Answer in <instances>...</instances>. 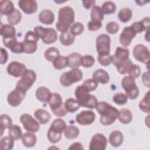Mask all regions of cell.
<instances>
[{
  "label": "cell",
  "mask_w": 150,
  "mask_h": 150,
  "mask_svg": "<svg viewBox=\"0 0 150 150\" xmlns=\"http://www.w3.org/2000/svg\"><path fill=\"white\" fill-rule=\"evenodd\" d=\"M75 13L71 7L64 6L60 8L58 11V19L56 23L57 30L62 33L67 31L73 23Z\"/></svg>",
  "instance_id": "cell-2"
},
{
  "label": "cell",
  "mask_w": 150,
  "mask_h": 150,
  "mask_svg": "<svg viewBox=\"0 0 150 150\" xmlns=\"http://www.w3.org/2000/svg\"><path fill=\"white\" fill-rule=\"evenodd\" d=\"M23 53L27 54H31L35 53L38 47L37 43H33V42H29L23 41Z\"/></svg>",
  "instance_id": "cell-46"
},
{
  "label": "cell",
  "mask_w": 150,
  "mask_h": 150,
  "mask_svg": "<svg viewBox=\"0 0 150 150\" xmlns=\"http://www.w3.org/2000/svg\"><path fill=\"white\" fill-rule=\"evenodd\" d=\"M44 56L47 61L53 62L57 57L60 56V52L57 48L54 46H52L47 48L45 50Z\"/></svg>",
  "instance_id": "cell-35"
},
{
  "label": "cell",
  "mask_w": 150,
  "mask_h": 150,
  "mask_svg": "<svg viewBox=\"0 0 150 150\" xmlns=\"http://www.w3.org/2000/svg\"><path fill=\"white\" fill-rule=\"evenodd\" d=\"M9 136L13 140H18L22 136L21 128L18 125H12L8 128Z\"/></svg>",
  "instance_id": "cell-40"
},
{
  "label": "cell",
  "mask_w": 150,
  "mask_h": 150,
  "mask_svg": "<svg viewBox=\"0 0 150 150\" xmlns=\"http://www.w3.org/2000/svg\"><path fill=\"white\" fill-rule=\"evenodd\" d=\"M132 62L129 58L127 60L117 63L115 65L117 71L121 74H125L128 73L130 67L132 64Z\"/></svg>",
  "instance_id": "cell-38"
},
{
  "label": "cell",
  "mask_w": 150,
  "mask_h": 150,
  "mask_svg": "<svg viewBox=\"0 0 150 150\" xmlns=\"http://www.w3.org/2000/svg\"><path fill=\"white\" fill-rule=\"evenodd\" d=\"M129 51L127 48L122 47H117L115 53L112 55V63L115 66L118 63L123 62L129 58Z\"/></svg>",
  "instance_id": "cell-20"
},
{
  "label": "cell",
  "mask_w": 150,
  "mask_h": 150,
  "mask_svg": "<svg viewBox=\"0 0 150 150\" xmlns=\"http://www.w3.org/2000/svg\"><path fill=\"white\" fill-rule=\"evenodd\" d=\"M142 81L144 84L147 87H149L150 83H149V71L144 73L142 76Z\"/></svg>",
  "instance_id": "cell-57"
},
{
  "label": "cell",
  "mask_w": 150,
  "mask_h": 150,
  "mask_svg": "<svg viewBox=\"0 0 150 150\" xmlns=\"http://www.w3.org/2000/svg\"><path fill=\"white\" fill-rule=\"evenodd\" d=\"M101 9L104 14L110 15L115 12L116 10V5L112 1H105L102 4Z\"/></svg>",
  "instance_id": "cell-42"
},
{
  "label": "cell",
  "mask_w": 150,
  "mask_h": 150,
  "mask_svg": "<svg viewBox=\"0 0 150 150\" xmlns=\"http://www.w3.org/2000/svg\"><path fill=\"white\" fill-rule=\"evenodd\" d=\"M96 119V114L91 110H83L77 114L76 120L81 125H88L91 124Z\"/></svg>",
  "instance_id": "cell-15"
},
{
  "label": "cell",
  "mask_w": 150,
  "mask_h": 150,
  "mask_svg": "<svg viewBox=\"0 0 150 150\" xmlns=\"http://www.w3.org/2000/svg\"><path fill=\"white\" fill-rule=\"evenodd\" d=\"M8 59V53L6 49L3 47H1V64H5Z\"/></svg>",
  "instance_id": "cell-56"
},
{
  "label": "cell",
  "mask_w": 150,
  "mask_h": 150,
  "mask_svg": "<svg viewBox=\"0 0 150 150\" xmlns=\"http://www.w3.org/2000/svg\"><path fill=\"white\" fill-rule=\"evenodd\" d=\"M83 79V73L79 69H73L63 73L60 77V83L64 87H69L72 84L80 81Z\"/></svg>",
  "instance_id": "cell-9"
},
{
  "label": "cell",
  "mask_w": 150,
  "mask_h": 150,
  "mask_svg": "<svg viewBox=\"0 0 150 150\" xmlns=\"http://www.w3.org/2000/svg\"><path fill=\"white\" fill-rule=\"evenodd\" d=\"M110 37L107 34H101L96 39V50L98 55L110 54Z\"/></svg>",
  "instance_id": "cell-10"
},
{
  "label": "cell",
  "mask_w": 150,
  "mask_h": 150,
  "mask_svg": "<svg viewBox=\"0 0 150 150\" xmlns=\"http://www.w3.org/2000/svg\"><path fill=\"white\" fill-rule=\"evenodd\" d=\"M133 56L138 62L148 64L149 61V50L142 44L136 45L133 49Z\"/></svg>",
  "instance_id": "cell-12"
},
{
  "label": "cell",
  "mask_w": 150,
  "mask_h": 150,
  "mask_svg": "<svg viewBox=\"0 0 150 150\" xmlns=\"http://www.w3.org/2000/svg\"><path fill=\"white\" fill-rule=\"evenodd\" d=\"M52 93L49 88L45 86H40L37 88L35 92V96L36 98L43 103H48L51 96Z\"/></svg>",
  "instance_id": "cell-23"
},
{
  "label": "cell",
  "mask_w": 150,
  "mask_h": 150,
  "mask_svg": "<svg viewBox=\"0 0 150 150\" xmlns=\"http://www.w3.org/2000/svg\"><path fill=\"white\" fill-rule=\"evenodd\" d=\"M22 143L27 148H31L35 145L37 138L34 132L28 131L22 134L21 137Z\"/></svg>",
  "instance_id": "cell-26"
},
{
  "label": "cell",
  "mask_w": 150,
  "mask_h": 150,
  "mask_svg": "<svg viewBox=\"0 0 150 150\" xmlns=\"http://www.w3.org/2000/svg\"><path fill=\"white\" fill-rule=\"evenodd\" d=\"M39 37L38 35L33 31H28L25 35L24 41L29 42H33V43H37L39 40Z\"/></svg>",
  "instance_id": "cell-54"
},
{
  "label": "cell",
  "mask_w": 150,
  "mask_h": 150,
  "mask_svg": "<svg viewBox=\"0 0 150 150\" xmlns=\"http://www.w3.org/2000/svg\"><path fill=\"white\" fill-rule=\"evenodd\" d=\"M39 19L43 24L51 25L54 21V13L51 10L44 9L39 13Z\"/></svg>",
  "instance_id": "cell-25"
},
{
  "label": "cell",
  "mask_w": 150,
  "mask_h": 150,
  "mask_svg": "<svg viewBox=\"0 0 150 150\" xmlns=\"http://www.w3.org/2000/svg\"><path fill=\"white\" fill-rule=\"evenodd\" d=\"M0 34L2 38L16 37V30L14 27L9 24L3 25L1 23Z\"/></svg>",
  "instance_id": "cell-31"
},
{
  "label": "cell",
  "mask_w": 150,
  "mask_h": 150,
  "mask_svg": "<svg viewBox=\"0 0 150 150\" xmlns=\"http://www.w3.org/2000/svg\"><path fill=\"white\" fill-rule=\"evenodd\" d=\"M135 2L137 3L139 5H143L144 3H148V2H149V1H146V2H145V1H135Z\"/></svg>",
  "instance_id": "cell-61"
},
{
  "label": "cell",
  "mask_w": 150,
  "mask_h": 150,
  "mask_svg": "<svg viewBox=\"0 0 150 150\" xmlns=\"http://www.w3.org/2000/svg\"><path fill=\"white\" fill-rule=\"evenodd\" d=\"M97 60L100 64L103 66H108L112 62V55L105 54V55H98Z\"/></svg>",
  "instance_id": "cell-50"
},
{
  "label": "cell",
  "mask_w": 150,
  "mask_h": 150,
  "mask_svg": "<svg viewBox=\"0 0 150 150\" xmlns=\"http://www.w3.org/2000/svg\"><path fill=\"white\" fill-rule=\"evenodd\" d=\"M136 35L137 33L131 26L125 27L120 35L119 40L120 44L123 47L128 46Z\"/></svg>",
  "instance_id": "cell-16"
},
{
  "label": "cell",
  "mask_w": 150,
  "mask_h": 150,
  "mask_svg": "<svg viewBox=\"0 0 150 150\" xmlns=\"http://www.w3.org/2000/svg\"><path fill=\"white\" fill-rule=\"evenodd\" d=\"M112 100L115 103L118 105H124L128 101V97L122 93H117L114 94Z\"/></svg>",
  "instance_id": "cell-48"
},
{
  "label": "cell",
  "mask_w": 150,
  "mask_h": 150,
  "mask_svg": "<svg viewBox=\"0 0 150 150\" xmlns=\"http://www.w3.org/2000/svg\"><path fill=\"white\" fill-rule=\"evenodd\" d=\"M12 125V121L10 116L7 114H1L0 115V131L1 135L2 136L4 131L9 128Z\"/></svg>",
  "instance_id": "cell-37"
},
{
  "label": "cell",
  "mask_w": 150,
  "mask_h": 150,
  "mask_svg": "<svg viewBox=\"0 0 150 150\" xmlns=\"http://www.w3.org/2000/svg\"><path fill=\"white\" fill-rule=\"evenodd\" d=\"M149 17H145L141 21L134 22L131 26L133 28L136 33H139L143 31L149 30Z\"/></svg>",
  "instance_id": "cell-21"
},
{
  "label": "cell",
  "mask_w": 150,
  "mask_h": 150,
  "mask_svg": "<svg viewBox=\"0 0 150 150\" xmlns=\"http://www.w3.org/2000/svg\"><path fill=\"white\" fill-rule=\"evenodd\" d=\"M35 117L41 124H46L49 122L51 118L50 114L44 109H37L34 112Z\"/></svg>",
  "instance_id": "cell-28"
},
{
  "label": "cell",
  "mask_w": 150,
  "mask_h": 150,
  "mask_svg": "<svg viewBox=\"0 0 150 150\" xmlns=\"http://www.w3.org/2000/svg\"><path fill=\"white\" fill-rule=\"evenodd\" d=\"M34 32L41 38L42 42L47 45L53 43L57 39V33L53 28L36 26L34 28Z\"/></svg>",
  "instance_id": "cell-7"
},
{
  "label": "cell",
  "mask_w": 150,
  "mask_h": 150,
  "mask_svg": "<svg viewBox=\"0 0 150 150\" xmlns=\"http://www.w3.org/2000/svg\"><path fill=\"white\" fill-rule=\"evenodd\" d=\"M132 16V12L131 9L128 8H124L121 9L118 12V17L120 21L123 23L128 22Z\"/></svg>",
  "instance_id": "cell-39"
},
{
  "label": "cell",
  "mask_w": 150,
  "mask_h": 150,
  "mask_svg": "<svg viewBox=\"0 0 150 150\" xmlns=\"http://www.w3.org/2000/svg\"><path fill=\"white\" fill-rule=\"evenodd\" d=\"M14 146V140L9 137H5L1 139L0 149L2 150H11Z\"/></svg>",
  "instance_id": "cell-43"
},
{
  "label": "cell",
  "mask_w": 150,
  "mask_h": 150,
  "mask_svg": "<svg viewBox=\"0 0 150 150\" xmlns=\"http://www.w3.org/2000/svg\"><path fill=\"white\" fill-rule=\"evenodd\" d=\"M22 19V14L19 9H15L7 16V20L9 25L13 26L19 23Z\"/></svg>",
  "instance_id": "cell-34"
},
{
  "label": "cell",
  "mask_w": 150,
  "mask_h": 150,
  "mask_svg": "<svg viewBox=\"0 0 150 150\" xmlns=\"http://www.w3.org/2000/svg\"><path fill=\"white\" fill-rule=\"evenodd\" d=\"M90 16L91 20L102 21L104 19V13H103L101 8L97 5H94L92 6Z\"/></svg>",
  "instance_id": "cell-41"
},
{
  "label": "cell",
  "mask_w": 150,
  "mask_h": 150,
  "mask_svg": "<svg viewBox=\"0 0 150 150\" xmlns=\"http://www.w3.org/2000/svg\"><path fill=\"white\" fill-rule=\"evenodd\" d=\"M75 40V36L70 32V31H66L62 32L59 36L60 42L64 46H69L71 45Z\"/></svg>",
  "instance_id": "cell-32"
},
{
  "label": "cell",
  "mask_w": 150,
  "mask_h": 150,
  "mask_svg": "<svg viewBox=\"0 0 150 150\" xmlns=\"http://www.w3.org/2000/svg\"><path fill=\"white\" fill-rule=\"evenodd\" d=\"M149 30L146 31V33L145 34V39H146L148 42H149Z\"/></svg>",
  "instance_id": "cell-60"
},
{
  "label": "cell",
  "mask_w": 150,
  "mask_h": 150,
  "mask_svg": "<svg viewBox=\"0 0 150 150\" xmlns=\"http://www.w3.org/2000/svg\"><path fill=\"white\" fill-rule=\"evenodd\" d=\"M121 86L124 88L126 96L131 100L137 98L139 94V90L132 77L126 76L121 80Z\"/></svg>",
  "instance_id": "cell-8"
},
{
  "label": "cell",
  "mask_w": 150,
  "mask_h": 150,
  "mask_svg": "<svg viewBox=\"0 0 150 150\" xmlns=\"http://www.w3.org/2000/svg\"><path fill=\"white\" fill-rule=\"evenodd\" d=\"M19 120L24 129L27 131L36 132L39 130V123L29 114L26 113L21 115Z\"/></svg>",
  "instance_id": "cell-11"
},
{
  "label": "cell",
  "mask_w": 150,
  "mask_h": 150,
  "mask_svg": "<svg viewBox=\"0 0 150 150\" xmlns=\"http://www.w3.org/2000/svg\"><path fill=\"white\" fill-rule=\"evenodd\" d=\"M93 79L96 81L98 83H101L103 84H105L108 83L110 80V76L108 73L104 70L102 69H99L96 70L92 75Z\"/></svg>",
  "instance_id": "cell-24"
},
{
  "label": "cell",
  "mask_w": 150,
  "mask_h": 150,
  "mask_svg": "<svg viewBox=\"0 0 150 150\" xmlns=\"http://www.w3.org/2000/svg\"><path fill=\"white\" fill-rule=\"evenodd\" d=\"M53 114L58 117L66 115L67 113L64 108L61 96L57 93H53L48 102Z\"/></svg>",
  "instance_id": "cell-5"
},
{
  "label": "cell",
  "mask_w": 150,
  "mask_h": 150,
  "mask_svg": "<svg viewBox=\"0 0 150 150\" xmlns=\"http://www.w3.org/2000/svg\"><path fill=\"white\" fill-rule=\"evenodd\" d=\"M139 107L143 112L145 113H149L150 105H149V91H148L142 100L139 103Z\"/></svg>",
  "instance_id": "cell-45"
},
{
  "label": "cell",
  "mask_w": 150,
  "mask_h": 150,
  "mask_svg": "<svg viewBox=\"0 0 150 150\" xmlns=\"http://www.w3.org/2000/svg\"><path fill=\"white\" fill-rule=\"evenodd\" d=\"M84 29V25L81 22H76L73 23L70 26V32L75 36L81 35Z\"/></svg>",
  "instance_id": "cell-47"
},
{
  "label": "cell",
  "mask_w": 150,
  "mask_h": 150,
  "mask_svg": "<svg viewBox=\"0 0 150 150\" xmlns=\"http://www.w3.org/2000/svg\"><path fill=\"white\" fill-rule=\"evenodd\" d=\"M141 70L139 66L137 64H132L127 73H128L129 76L132 77L133 79H137L141 75Z\"/></svg>",
  "instance_id": "cell-49"
},
{
  "label": "cell",
  "mask_w": 150,
  "mask_h": 150,
  "mask_svg": "<svg viewBox=\"0 0 150 150\" xmlns=\"http://www.w3.org/2000/svg\"><path fill=\"white\" fill-rule=\"evenodd\" d=\"M83 149V148L81 143L79 142H76L73 143L69 148V149Z\"/></svg>",
  "instance_id": "cell-58"
},
{
  "label": "cell",
  "mask_w": 150,
  "mask_h": 150,
  "mask_svg": "<svg viewBox=\"0 0 150 150\" xmlns=\"http://www.w3.org/2000/svg\"><path fill=\"white\" fill-rule=\"evenodd\" d=\"M64 106L67 112L73 113L79 110L80 105L77 100L73 98H69L65 101Z\"/></svg>",
  "instance_id": "cell-33"
},
{
  "label": "cell",
  "mask_w": 150,
  "mask_h": 150,
  "mask_svg": "<svg viewBox=\"0 0 150 150\" xmlns=\"http://www.w3.org/2000/svg\"><path fill=\"white\" fill-rule=\"evenodd\" d=\"M25 95L26 93L15 88L8 94L7 96V101L11 106L13 107H18L25 98Z\"/></svg>",
  "instance_id": "cell-17"
},
{
  "label": "cell",
  "mask_w": 150,
  "mask_h": 150,
  "mask_svg": "<svg viewBox=\"0 0 150 150\" xmlns=\"http://www.w3.org/2000/svg\"><path fill=\"white\" fill-rule=\"evenodd\" d=\"M63 132L66 138L69 139H73L76 138L79 136L80 131L77 127L70 125L66 127Z\"/></svg>",
  "instance_id": "cell-36"
},
{
  "label": "cell",
  "mask_w": 150,
  "mask_h": 150,
  "mask_svg": "<svg viewBox=\"0 0 150 150\" xmlns=\"http://www.w3.org/2000/svg\"><path fill=\"white\" fill-rule=\"evenodd\" d=\"M53 67L57 70H61L65 68L67 66V57L64 56H59L53 62Z\"/></svg>",
  "instance_id": "cell-44"
},
{
  "label": "cell",
  "mask_w": 150,
  "mask_h": 150,
  "mask_svg": "<svg viewBox=\"0 0 150 150\" xmlns=\"http://www.w3.org/2000/svg\"><path fill=\"white\" fill-rule=\"evenodd\" d=\"M118 118L121 123L128 124L132 120V114L128 109L122 108L118 111Z\"/></svg>",
  "instance_id": "cell-30"
},
{
  "label": "cell",
  "mask_w": 150,
  "mask_h": 150,
  "mask_svg": "<svg viewBox=\"0 0 150 150\" xmlns=\"http://www.w3.org/2000/svg\"><path fill=\"white\" fill-rule=\"evenodd\" d=\"M36 80V73L31 69H26L21 79L17 82L16 88L26 93L27 91L30 89Z\"/></svg>",
  "instance_id": "cell-6"
},
{
  "label": "cell",
  "mask_w": 150,
  "mask_h": 150,
  "mask_svg": "<svg viewBox=\"0 0 150 150\" xmlns=\"http://www.w3.org/2000/svg\"><path fill=\"white\" fill-rule=\"evenodd\" d=\"M13 2L9 0H2L0 1V13L2 15H9L14 9Z\"/></svg>",
  "instance_id": "cell-29"
},
{
  "label": "cell",
  "mask_w": 150,
  "mask_h": 150,
  "mask_svg": "<svg viewBox=\"0 0 150 150\" xmlns=\"http://www.w3.org/2000/svg\"><path fill=\"white\" fill-rule=\"evenodd\" d=\"M107 145L106 137L101 133L94 134L89 144L90 150H104Z\"/></svg>",
  "instance_id": "cell-13"
},
{
  "label": "cell",
  "mask_w": 150,
  "mask_h": 150,
  "mask_svg": "<svg viewBox=\"0 0 150 150\" xmlns=\"http://www.w3.org/2000/svg\"><path fill=\"white\" fill-rule=\"evenodd\" d=\"M66 126V124L63 120L60 118L55 119L47 131V137L49 142L53 144L59 142L62 138V132Z\"/></svg>",
  "instance_id": "cell-4"
},
{
  "label": "cell",
  "mask_w": 150,
  "mask_h": 150,
  "mask_svg": "<svg viewBox=\"0 0 150 150\" xmlns=\"http://www.w3.org/2000/svg\"><path fill=\"white\" fill-rule=\"evenodd\" d=\"M106 31L110 34H115L119 30V25L114 21H111L107 23L105 26Z\"/></svg>",
  "instance_id": "cell-52"
},
{
  "label": "cell",
  "mask_w": 150,
  "mask_h": 150,
  "mask_svg": "<svg viewBox=\"0 0 150 150\" xmlns=\"http://www.w3.org/2000/svg\"><path fill=\"white\" fill-rule=\"evenodd\" d=\"M74 95L80 106L88 108H96L98 101L96 97L90 94V91L83 84L76 87Z\"/></svg>",
  "instance_id": "cell-3"
},
{
  "label": "cell",
  "mask_w": 150,
  "mask_h": 150,
  "mask_svg": "<svg viewBox=\"0 0 150 150\" xmlns=\"http://www.w3.org/2000/svg\"><path fill=\"white\" fill-rule=\"evenodd\" d=\"M82 84L85 86L90 92L95 90L98 86V83L93 79L86 80Z\"/></svg>",
  "instance_id": "cell-53"
},
{
  "label": "cell",
  "mask_w": 150,
  "mask_h": 150,
  "mask_svg": "<svg viewBox=\"0 0 150 150\" xmlns=\"http://www.w3.org/2000/svg\"><path fill=\"white\" fill-rule=\"evenodd\" d=\"M101 26H102L101 21H94L91 19L87 23L88 29L90 31H97L101 28Z\"/></svg>",
  "instance_id": "cell-55"
},
{
  "label": "cell",
  "mask_w": 150,
  "mask_h": 150,
  "mask_svg": "<svg viewBox=\"0 0 150 150\" xmlns=\"http://www.w3.org/2000/svg\"><path fill=\"white\" fill-rule=\"evenodd\" d=\"M3 43L13 53L20 54L23 53L22 42H18L16 37L2 38Z\"/></svg>",
  "instance_id": "cell-14"
},
{
  "label": "cell",
  "mask_w": 150,
  "mask_h": 150,
  "mask_svg": "<svg viewBox=\"0 0 150 150\" xmlns=\"http://www.w3.org/2000/svg\"><path fill=\"white\" fill-rule=\"evenodd\" d=\"M124 136L122 133L118 130L113 131L110 135L108 141L110 144L114 147L120 146L123 142Z\"/></svg>",
  "instance_id": "cell-27"
},
{
  "label": "cell",
  "mask_w": 150,
  "mask_h": 150,
  "mask_svg": "<svg viewBox=\"0 0 150 150\" xmlns=\"http://www.w3.org/2000/svg\"><path fill=\"white\" fill-rule=\"evenodd\" d=\"M26 70V67L24 64L16 61L11 62L6 68L8 73L14 77H22Z\"/></svg>",
  "instance_id": "cell-18"
},
{
  "label": "cell",
  "mask_w": 150,
  "mask_h": 150,
  "mask_svg": "<svg viewBox=\"0 0 150 150\" xmlns=\"http://www.w3.org/2000/svg\"><path fill=\"white\" fill-rule=\"evenodd\" d=\"M95 63V59L94 57L90 54H86L82 57L81 65L86 68L91 67Z\"/></svg>",
  "instance_id": "cell-51"
},
{
  "label": "cell",
  "mask_w": 150,
  "mask_h": 150,
  "mask_svg": "<svg viewBox=\"0 0 150 150\" xmlns=\"http://www.w3.org/2000/svg\"><path fill=\"white\" fill-rule=\"evenodd\" d=\"M96 110L100 114V121L104 125H110L118 118V110L105 101H99L96 105Z\"/></svg>",
  "instance_id": "cell-1"
},
{
  "label": "cell",
  "mask_w": 150,
  "mask_h": 150,
  "mask_svg": "<svg viewBox=\"0 0 150 150\" xmlns=\"http://www.w3.org/2000/svg\"><path fill=\"white\" fill-rule=\"evenodd\" d=\"M83 6L86 8V9H89L91 6H93L95 4V1H83Z\"/></svg>",
  "instance_id": "cell-59"
},
{
  "label": "cell",
  "mask_w": 150,
  "mask_h": 150,
  "mask_svg": "<svg viewBox=\"0 0 150 150\" xmlns=\"http://www.w3.org/2000/svg\"><path fill=\"white\" fill-rule=\"evenodd\" d=\"M82 56L77 52L71 53L67 57V66L71 69H78L81 65Z\"/></svg>",
  "instance_id": "cell-22"
},
{
  "label": "cell",
  "mask_w": 150,
  "mask_h": 150,
  "mask_svg": "<svg viewBox=\"0 0 150 150\" xmlns=\"http://www.w3.org/2000/svg\"><path fill=\"white\" fill-rule=\"evenodd\" d=\"M18 4L24 13L29 15L36 12L38 9V4L35 0H20Z\"/></svg>",
  "instance_id": "cell-19"
}]
</instances>
